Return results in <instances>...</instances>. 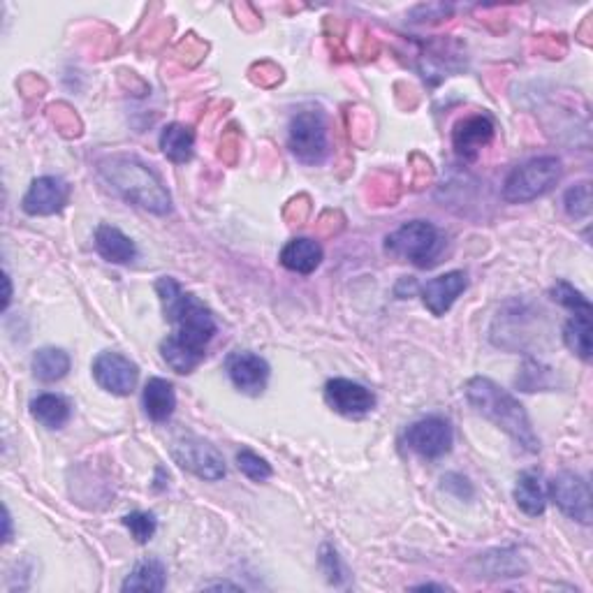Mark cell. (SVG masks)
<instances>
[{"mask_svg":"<svg viewBox=\"0 0 593 593\" xmlns=\"http://www.w3.org/2000/svg\"><path fill=\"white\" fill-rule=\"evenodd\" d=\"M156 292L165 318L174 325V334L160 343V355L172 371L193 373L207 355V346L216 334V318L195 295L181 290L172 276L158 278Z\"/></svg>","mask_w":593,"mask_h":593,"instance_id":"6da1fadb","label":"cell"},{"mask_svg":"<svg viewBox=\"0 0 593 593\" xmlns=\"http://www.w3.org/2000/svg\"><path fill=\"white\" fill-rule=\"evenodd\" d=\"M466 401L475 408V413L503 429L519 448L538 455L540 438L529 420V413L508 390H503L494 380L475 376L466 383Z\"/></svg>","mask_w":593,"mask_h":593,"instance_id":"7a4b0ae2","label":"cell"},{"mask_svg":"<svg viewBox=\"0 0 593 593\" xmlns=\"http://www.w3.org/2000/svg\"><path fill=\"white\" fill-rule=\"evenodd\" d=\"M100 177L119 193L123 200L137 204L151 214L165 216L172 209V197L160 179L133 156H112L100 160Z\"/></svg>","mask_w":593,"mask_h":593,"instance_id":"3957f363","label":"cell"},{"mask_svg":"<svg viewBox=\"0 0 593 593\" xmlns=\"http://www.w3.org/2000/svg\"><path fill=\"white\" fill-rule=\"evenodd\" d=\"M445 248V237L427 221L404 223L385 239V251L394 258L413 262L415 267L436 265Z\"/></svg>","mask_w":593,"mask_h":593,"instance_id":"277c9868","label":"cell"},{"mask_svg":"<svg viewBox=\"0 0 593 593\" xmlns=\"http://www.w3.org/2000/svg\"><path fill=\"white\" fill-rule=\"evenodd\" d=\"M561 160L540 156L517 165L503 183V200L510 204H526L547 195L561 179Z\"/></svg>","mask_w":593,"mask_h":593,"instance_id":"5b68a950","label":"cell"},{"mask_svg":"<svg viewBox=\"0 0 593 593\" xmlns=\"http://www.w3.org/2000/svg\"><path fill=\"white\" fill-rule=\"evenodd\" d=\"M288 146L299 163L320 165L329 156L327 119L318 109H304L292 116Z\"/></svg>","mask_w":593,"mask_h":593,"instance_id":"8992f818","label":"cell"},{"mask_svg":"<svg viewBox=\"0 0 593 593\" xmlns=\"http://www.w3.org/2000/svg\"><path fill=\"white\" fill-rule=\"evenodd\" d=\"M172 457L183 471L197 475L200 480L216 482L228 475V468H225V459L221 452L197 436H186L174 441Z\"/></svg>","mask_w":593,"mask_h":593,"instance_id":"52a82bcc","label":"cell"},{"mask_svg":"<svg viewBox=\"0 0 593 593\" xmlns=\"http://www.w3.org/2000/svg\"><path fill=\"white\" fill-rule=\"evenodd\" d=\"M549 499L563 515L575 522L591 524V485L580 473L563 471L549 482Z\"/></svg>","mask_w":593,"mask_h":593,"instance_id":"ba28073f","label":"cell"},{"mask_svg":"<svg viewBox=\"0 0 593 593\" xmlns=\"http://www.w3.org/2000/svg\"><path fill=\"white\" fill-rule=\"evenodd\" d=\"M404 441L408 448H411L415 455H420L422 459H441L452 450L455 434H452V427L448 420H443V417L438 415H431L413 422L411 427L406 429Z\"/></svg>","mask_w":593,"mask_h":593,"instance_id":"9c48e42d","label":"cell"},{"mask_svg":"<svg viewBox=\"0 0 593 593\" xmlns=\"http://www.w3.org/2000/svg\"><path fill=\"white\" fill-rule=\"evenodd\" d=\"M93 378L102 390L114 397H128L137 387L139 369L126 355L105 350L93 360Z\"/></svg>","mask_w":593,"mask_h":593,"instance_id":"30bf717a","label":"cell"},{"mask_svg":"<svg viewBox=\"0 0 593 593\" xmlns=\"http://www.w3.org/2000/svg\"><path fill=\"white\" fill-rule=\"evenodd\" d=\"M325 401L334 413H339L343 417H353V420H360V417L369 415L373 408H376V394H373L369 387L348 378L327 380Z\"/></svg>","mask_w":593,"mask_h":593,"instance_id":"8fae6325","label":"cell"},{"mask_svg":"<svg viewBox=\"0 0 593 593\" xmlns=\"http://www.w3.org/2000/svg\"><path fill=\"white\" fill-rule=\"evenodd\" d=\"M225 371L232 380V385L237 387L239 392L251 394V397H258V394L265 392L269 383V364L262 360L260 355L251 353V350H237V353L228 355L225 360Z\"/></svg>","mask_w":593,"mask_h":593,"instance_id":"7c38bea8","label":"cell"},{"mask_svg":"<svg viewBox=\"0 0 593 593\" xmlns=\"http://www.w3.org/2000/svg\"><path fill=\"white\" fill-rule=\"evenodd\" d=\"M70 200V186L61 177H40L26 190L21 207L28 216H54Z\"/></svg>","mask_w":593,"mask_h":593,"instance_id":"4fadbf2b","label":"cell"},{"mask_svg":"<svg viewBox=\"0 0 593 593\" xmlns=\"http://www.w3.org/2000/svg\"><path fill=\"white\" fill-rule=\"evenodd\" d=\"M494 133L496 126L487 114L466 116V119L457 121L455 130H452V146H455V153L461 160L473 163L480 156V151L492 144Z\"/></svg>","mask_w":593,"mask_h":593,"instance_id":"5bb4252c","label":"cell"},{"mask_svg":"<svg viewBox=\"0 0 593 593\" xmlns=\"http://www.w3.org/2000/svg\"><path fill=\"white\" fill-rule=\"evenodd\" d=\"M468 288V278L464 272H448L427 281L420 288L422 302L431 316L441 318L452 309L457 297Z\"/></svg>","mask_w":593,"mask_h":593,"instance_id":"9a60e30c","label":"cell"},{"mask_svg":"<svg viewBox=\"0 0 593 593\" xmlns=\"http://www.w3.org/2000/svg\"><path fill=\"white\" fill-rule=\"evenodd\" d=\"M95 251L114 265H130L137 258L135 241L114 225H98L95 230Z\"/></svg>","mask_w":593,"mask_h":593,"instance_id":"2e32d148","label":"cell"},{"mask_svg":"<svg viewBox=\"0 0 593 593\" xmlns=\"http://www.w3.org/2000/svg\"><path fill=\"white\" fill-rule=\"evenodd\" d=\"M278 260H281V265L288 269V272L309 276L320 267L322 246L318 244V241L306 239V237L292 239L283 246L281 258H278Z\"/></svg>","mask_w":593,"mask_h":593,"instance_id":"e0dca14e","label":"cell"},{"mask_svg":"<svg viewBox=\"0 0 593 593\" xmlns=\"http://www.w3.org/2000/svg\"><path fill=\"white\" fill-rule=\"evenodd\" d=\"M144 411L153 422H167L177 408V392L174 385L165 378H149L144 385Z\"/></svg>","mask_w":593,"mask_h":593,"instance_id":"ac0fdd59","label":"cell"},{"mask_svg":"<svg viewBox=\"0 0 593 593\" xmlns=\"http://www.w3.org/2000/svg\"><path fill=\"white\" fill-rule=\"evenodd\" d=\"M515 503L517 508L529 517H540L545 512L547 494L543 487V475L536 471L519 473L515 485Z\"/></svg>","mask_w":593,"mask_h":593,"instance_id":"d6986e66","label":"cell"},{"mask_svg":"<svg viewBox=\"0 0 593 593\" xmlns=\"http://www.w3.org/2000/svg\"><path fill=\"white\" fill-rule=\"evenodd\" d=\"M31 415L47 429H61L70 422L72 406L61 394H40L31 401Z\"/></svg>","mask_w":593,"mask_h":593,"instance_id":"ffe728a7","label":"cell"},{"mask_svg":"<svg viewBox=\"0 0 593 593\" xmlns=\"http://www.w3.org/2000/svg\"><path fill=\"white\" fill-rule=\"evenodd\" d=\"M167 584V570L165 563L160 559H144L139 561L133 573L126 577V582L121 584V591H149L160 593Z\"/></svg>","mask_w":593,"mask_h":593,"instance_id":"44dd1931","label":"cell"},{"mask_svg":"<svg viewBox=\"0 0 593 593\" xmlns=\"http://www.w3.org/2000/svg\"><path fill=\"white\" fill-rule=\"evenodd\" d=\"M160 151L165 153L167 160L183 165L193 158L195 151V135L193 130L181 126V123H170L160 133Z\"/></svg>","mask_w":593,"mask_h":593,"instance_id":"7402d4cb","label":"cell"},{"mask_svg":"<svg viewBox=\"0 0 593 593\" xmlns=\"http://www.w3.org/2000/svg\"><path fill=\"white\" fill-rule=\"evenodd\" d=\"M70 355L61 348H40L38 353L33 355L31 369L33 376L40 380V383H58L68 376L70 371Z\"/></svg>","mask_w":593,"mask_h":593,"instance_id":"603a6c76","label":"cell"},{"mask_svg":"<svg viewBox=\"0 0 593 593\" xmlns=\"http://www.w3.org/2000/svg\"><path fill=\"white\" fill-rule=\"evenodd\" d=\"M563 343L580 360H591V313H575L566 322V327H563Z\"/></svg>","mask_w":593,"mask_h":593,"instance_id":"cb8c5ba5","label":"cell"},{"mask_svg":"<svg viewBox=\"0 0 593 593\" xmlns=\"http://www.w3.org/2000/svg\"><path fill=\"white\" fill-rule=\"evenodd\" d=\"M237 466H239V471L253 482H267L274 475L269 461L265 457H260L258 452H253L248 448H241L237 452Z\"/></svg>","mask_w":593,"mask_h":593,"instance_id":"d4e9b609","label":"cell"},{"mask_svg":"<svg viewBox=\"0 0 593 593\" xmlns=\"http://www.w3.org/2000/svg\"><path fill=\"white\" fill-rule=\"evenodd\" d=\"M549 295H552L556 304L566 306V309H570L573 313H591L589 299L584 297L580 290H575L568 281H556L554 288L549 290Z\"/></svg>","mask_w":593,"mask_h":593,"instance_id":"484cf974","label":"cell"},{"mask_svg":"<svg viewBox=\"0 0 593 593\" xmlns=\"http://www.w3.org/2000/svg\"><path fill=\"white\" fill-rule=\"evenodd\" d=\"M123 526H126L130 536H133L139 545H144L156 536L158 522L156 515H151V512H130V515L123 517Z\"/></svg>","mask_w":593,"mask_h":593,"instance_id":"4316f807","label":"cell"},{"mask_svg":"<svg viewBox=\"0 0 593 593\" xmlns=\"http://www.w3.org/2000/svg\"><path fill=\"white\" fill-rule=\"evenodd\" d=\"M563 204H566L568 216L573 218H587L591 214V186L589 181L577 183V186L566 190V197H563Z\"/></svg>","mask_w":593,"mask_h":593,"instance_id":"83f0119b","label":"cell"},{"mask_svg":"<svg viewBox=\"0 0 593 593\" xmlns=\"http://www.w3.org/2000/svg\"><path fill=\"white\" fill-rule=\"evenodd\" d=\"M320 563H322V570H325V575L329 577V582L339 584L341 575H343V568H341L339 554H336V549L332 545H322Z\"/></svg>","mask_w":593,"mask_h":593,"instance_id":"f1b7e54d","label":"cell"},{"mask_svg":"<svg viewBox=\"0 0 593 593\" xmlns=\"http://www.w3.org/2000/svg\"><path fill=\"white\" fill-rule=\"evenodd\" d=\"M3 522H5V533H3V540L5 543H10L12 540V517H10V510L5 508V517H3Z\"/></svg>","mask_w":593,"mask_h":593,"instance_id":"f546056e","label":"cell"},{"mask_svg":"<svg viewBox=\"0 0 593 593\" xmlns=\"http://www.w3.org/2000/svg\"><path fill=\"white\" fill-rule=\"evenodd\" d=\"M10 299H12V283H10V274H5V299H3V311L10 306Z\"/></svg>","mask_w":593,"mask_h":593,"instance_id":"4dcf8cb0","label":"cell"},{"mask_svg":"<svg viewBox=\"0 0 593 593\" xmlns=\"http://www.w3.org/2000/svg\"><path fill=\"white\" fill-rule=\"evenodd\" d=\"M415 589H438V591H443L445 587H438V584H420V587H415Z\"/></svg>","mask_w":593,"mask_h":593,"instance_id":"1f68e13d","label":"cell"},{"mask_svg":"<svg viewBox=\"0 0 593 593\" xmlns=\"http://www.w3.org/2000/svg\"><path fill=\"white\" fill-rule=\"evenodd\" d=\"M207 589H237V587H232V584H211Z\"/></svg>","mask_w":593,"mask_h":593,"instance_id":"d6a6232c","label":"cell"}]
</instances>
